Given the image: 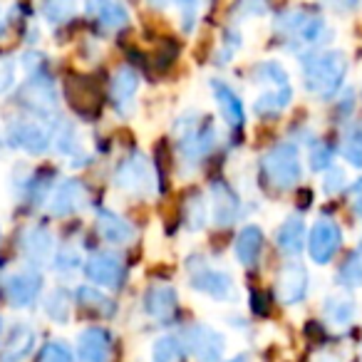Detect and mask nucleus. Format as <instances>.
I'll return each mask as SVG.
<instances>
[{
	"label": "nucleus",
	"instance_id": "obj_1",
	"mask_svg": "<svg viewBox=\"0 0 362 362\" xmlns=\"http://www.w3.org/2000/svg\"><path fill=\"white\" fill-rule=\"evenodd\" d=\"M273 30L288 50L305 52V55L322 50V45H327V40L332 37L325 18L305 8H291V11L278 13L273 21Z\"/></svg>",
	"mask_w": 362,
	"mask_h": 362
},
{
	"label": "nucleus",
	"instance_id": "obj_2",
	"mask_svg": "<svg viewBox=\"0 0 362 362\" xmlns=\"http://www.w3.org/2000/svg\"><path fill=\"white\" fill-rule=\"evenodd\" d=\"M347 67L350 62L342 50H315L303 55V87L320 100H330L345 85Z\"/></svg>",
	"mask_w": 362,
	"mask_h": 362
},
{
	"label": "nucleus",
	"instance_id": "obj_3",
	"mask_svg": "<svg viewBox=\"0 0 362 362\" xmlns=\"http://www.w3.org/2000/svg\"><path fill=\"white\" fill-rule=\"evenodd\" d=\"M253 82L261 87L253 110L258 117L268 119V117H278L281 112L288 110L293 102V87L288 70L276 60H263L261 65L253 67Z\"/></svg>",
	"mask_w": 362,
	"mask_h": 362
},
{
	"label": "nucleus",
	"instance_id": "obj_4",
	"mask_svg": "<svg viewBox=\"0 0 362 362\" xmlns=\"http://www.w3.org/2000/svg\"><path fill=\"white\" fill-rule=\"evenodd\" d=\"M174 136L179 144L181 156L187 161H199L214 151L218 141V132L211 124V119L202 117L199 112H187L181 115L174 124Z\"/></svg>",
	"mask_w": 362,
	"mask_h": 362
},
{
	"label": "nucleus",
	"instance_id": "obj_5",
	"mask_svg": "<svg viewBox=\"0 0 362 362\" xmlns=\"http://www.w3.org/2000/svg\"><path fill=\"white\" fill-rule=\"evenodd\" d=\"M263 176L278 192H288V189H296L303 179V161L300 151L293 141H278L271 149L263 154L261 159Z\"/></svg>",
	"mask_w": 362,
	"mask_h": 362
},
{
	"label": "nucleus",
	"instance_id": "obj_6",
	"mask_svg": "<svg viewBox=\"0 0 362 362\" xmlns=\"http://www.w3.org/2000/svg\"><path fill=\"white\" fill-rule=\"evenodd\" d=\"M115 187L139 199H151L156 194V174L144 154L134 151L119 161L115 171Z\"/></svg>",
	"mask_w": 362,
	"mask_h": 362
},
{
	"label": "nucleus",
	"instance_id": "obj_7",
	"mask_svg": "<svg viewBox=\"0 0 362 362\" xmlns=\"http://www.w3.org/2000/svg\"><path fill=\"white\" fill-rule=\"evenodd\" d=\"M189 283L197 293L214 298V300H228L233 296V281L226 271L209 266L202 256L189 258Z\"/></svg>",
	"mask_w": 362,
	"mask_h": 362
},
{
	"label": "nucleus",
	"instance_id": "obj_8",
	"mask_svg": "<svg viewBox=\"0 0 362 362\" xmlns=\"http://www.w3.org/2000/svg\"><path fill=\"white\" fill-rule=\"evenodd\" d=\"M308 256L317 266H327L342 248V228L335 218L320 216L308 233Z\"/></svg>",
	"mask_w": 362,
	"mask_h": 362
},
{
	"label": "nucleus",
	"instance_id": "obj_9",
	"mask_svg": "<svg viewBox=\"0 0 362 362\" xmlns=\"http://www.w3.org/2000/svg\"><path fill=\"white\" fill-rule=\"evenodd\" d=\"M184 345H187L189 355L199 362H221L223 352H226V340L221 332L204 325V322H194L187 327Z\"/></svg>",
	"mask_w": 362,
	"mask_h": 362
},
{
	"label": "nucleus",
	"instance_id": "obj_10",
	"mask_svg": "<svg viewBox=\"0 0 362 362\" xmlns=\"http://www.w3.org/2000/svg\"><path fill=\"white\" fill-rule=\"evenodd\" d=\"M310 276L300 261H286L276 276V298L283 305H298L308 298Z\"/></svg>",
	"mask_w": 362,
	"mask_h": 362
},
{
	"label": "nucleus",
	"instance_id": "obj_11",
	"mask_svg": "<svg viewBox=\"0 0 362 362\" xmlns=\"http://www.w3.org/2000/svg\"><path fill=\"white\" fill-rule=\"evenodd\" d=\"M65 97L70 102V107L77 112L80 117H97L102 107V95L100 87L92 77L85 75H72L65 80Z\"/></svg>",
	"mask_w": 362,
	"mask_h": 362
},
{
	"label": "nucleus",
	"instance_id": "obj_12",
	"mask_svg": "<svg viewBox=\"0 0 362 362\" xmlns=\"http://www.w3.org/2000/svg\"><path fill=\"white\" fill-rule=\"evenodd\" d=\"M85 273L97 286L119 288L122 281H124V263H122V258L115 256V253L97 251V253H92L90 261L85 263Z\"/></svg>",
	"mask_w": 362,
	"mask_h": 362
},
{
	"label": "nucleus",
	"instance_id": "obj_13",
	"mask_svg": "<svg viewBox=\"0 0 362 362\" xmlns=\"http://www.w3.org/2000/svg\"><path fill=\"white\" fill-rule=\"evenodd\" d=\"M55 87L42 72L33 75L21 90V105L35 115H50L55 110Z\"/></svg>",
	"mask_w": 362,
	"mask_h": 362
},
{
	"label": "nucleus",
	"instance_id": "obj_14",
	"mask_svg": "<svg viewBox=\"0 0 362 362\" xmlns=\"http://www.w3.org/2000/svg\"><path fill=\"white\" fill-rule=\"evenodd\" d=\"M85 11L97 25L110 33H122L129 25V11L122 0H85Z\"/></svg>",
	"mask_w": 362,
	"mask_h": 362
},
{
	"label": "nucleus",
	"instance_id": "obj_15",
	"mask_svg": "<svg viewBox=\"0 0 362 362\" xmlns=\"http://www.w3.org/2000/svg\"><path fill=\"white\" fill-rule=\"evenodd\" d=\"M8 139L13 146L28 151V154H42L50 146L52 136L40 122H13L8 129Z\"/></svg>",
	"mask_w": 362,
	"mask_h": 362
},
{
	"label": "nucleus",
	"instance_id": "obj_16",
	"mask_svg": "<svg viewBox=\"0 0 362 362\" xmlns=\"http://www.w3.org/2000/svg\"><path fill=\"white\" fill-rule=\"evenodd\" d=\"M112 352V335L105 327H87L77 337V360L80 362H107Z\"/></svg>",
	"mask_w": 362,
	"mask_h": 362
},
{
	"label": "nucleus",
	"instance_id": "obj_17",
	"mask_svg": "<svg viewBox=\"0 0 362 362\" xmlns=\"http://www.w3.org/2000/svg\"><path fill=\"white\" fill-rule=\"evenodd\" d=\"M87 204V189L82 181L67 179L55 189L50 199V214L52 216H70V214L80 211Z\"/></svg>",
	"mask_w": 362,
	"mask_h": 362
},
{
	"label": "nucleus",
	"instance_id": "obj_18",
	"mask_svg": "<svg viewBox=\"0 0 362 362\" xmlns=\"http://www.w3.org/2000/svg\"><path fill=\"white\" fill-rule=\"evenodd\" d=\"M211 206H214V223L216 226H231L241 216V202L236 192L226 181H214L211 184Z\"/></svg>",
	"mask_w": 362,
	"mask_h": 362
},
{
	"label": "nucleus",
	"instance_id": "obj_19",
	"mask_svg": "<svg viewBox=\"0 0 362 362\" xmlns=\"http://www.w3.org/2000/svg\"><path fill=\"white\" fill-rule=\"evenodd\" d=\"M211 92H214V100H216V107L221 112L223 122L233 129H241L243 122H246V110H243V102L226 82L221 80H211Z\"/></svg>",
	"mask_w": 362,
	"mask_h": 362
},
{
	"label": "nucleus",
	"instance_id": "obj_20",
	"mask_svg": "<svg viewBox=\"0 0 362 362\" xmlns=\"http://www.w3.org/2000/svg\"><path fill=\"white\" fill-rule=\"evenodd\" d=\"M21 248H23V256L28 258V263H33V266H42V263L52 256L55 241H52V233L47 231L45 226H30V228L23 231Z\"/></svg>",
	"mask_w": 362,
	"mask_h": 362
},
{
	"label": "nucleus",
	"instance_id": "obj_21",
	"mask_svg": "<svg viewBox=\"0 0 362 362\" xmlns=\"http://www.w3.org/2000/svg\"><path fill=\"white\" fill-rule=\"evenodd\" d=\"M42 288V278L40 273L35 271H23V273H16V276L8 281L6 286V296L11 300V305L16 308H28L33 305V300L37 298Z\"/></svg>",
	"mask_w": 362,
	"mask_h": 362
},
{
	"label": "nucleus",
	"instance_id": "obj_22",
	"mask_svg": "<svg viewBox=\"0 0 362 362\" xmlns=\"http://www.w3.org/2000/svg\"><path fill=\"white\" fill-rule=\"evenodd\" d=\"M176 308H179V296L171 286H151L144 293V310L154 320L169 322L176 315Z\"/></svg>",
	"mask_w": 362,
	"mask_h": 362
},
{
	"label": "nucleus",
	"instance_id": "obj_23",
	"mask_svg": "<svg viewBox=\"0 0 362 362\" xmlns=\"http://www.w3.org/2000/svg\"><path fill=\"white\" fill-rule=\"evenodd\" d=\"M322 317H325L327 325L337 327V330H345V327H350L355 322L357 303L347 293H332L322 303Z\"/></svg>",
	"mask_w": 362,
	"mask_h": 362
},
{
	"label": "nucleus",
	"instance_id": "obj_24",
	"mask_svg": "<svg viewBox=\"0 0 362 362\" xmlns=\"http://www.w3.org/2000/svg\"><path fill=\"white\" fill-rule=\"evenodd\" d=\"M136 87H139V77L132 67H119V70L112 75V85H110V97L112 105L117 112L127 115L132 110V100L136 95Z\"/></svg>",
	"mask_w": 362,
	"mask_h": 362
},
{
	"label": "nucleus",
	"instance_id": "obj_25",
	"mask_svg": "<svg viewBox=\"0 0 362 362\" xmlns=\"http://www.w3.org/2000/svg\"><path fill=\"white\" fill-rule=\"evenodd\" d=\"M97 233L105 238L112 246H124L134 238V228H132L129 221H124L122 216H117L115 211H107V209H100L97 211Z\"/></svg>",
	"mask_w": 362,
	"mask_h": 362
},
{
	"label": "nucleus",
	"instance_id": "obj_26",
	"mask_svg": "<svg viewBox=\"0 0 362 362\" xmlns=\"http://www.w3.org/2000/svg\"><path fill=\"white\" fill-rule=\"evenodd\" d=\"M263 251V231L258 226H243L233 243V256L243 268H253Z\"/></svg>",
	"mask_w": 362,
	"mask_h": 362
},
{
	"label": "nucleus",
	"instance_id": "obj_27",
	"mask_svg": "<svg viewBox=\"0 0 362 362\" xmlns=\"http://www.w3.org/2000/svg\"><path fill=\"white\" fill-rule=\"evenodd\" d=\"M305 221L300 216H288L276 231V246L286 256H298L305 248Z\"/></svg>",
	"mask_w": 362,
	"mask_h": 362
},
{
	"label": "nucleus",
	"instance_id": "obj_28",
	"mask_svg": "<svg viewBox=\"0 0 362 362\" xmlns=\"http://www.w3.org/2000/svg\"><path fill=\"white\" fill-rule=\"evenodd\" d=\"M33 347H35V332H33V327L30 325L13 327L0 362H25V357L33 352Z\"/></svg>",
	"mask_w": 362,
	"mask_h": 362
},
{
	"label": "nucleus",
	"instance_id": "obj_29",
	"mask_svg": "<svg viewBox=\"0 0 362 362\" xmlns=\"http://www.w3.org/2000/svg\"><path fill=\"white\" fill-rule=\"evenodd\" d=\"M337 283L342 288H362V238L337 271Z\"/></svg>",
	"mask_w": 362,
	"mask_h": 362
},
{
	"label": "nucleus",
	"instance_id": "obj_30",
	"mask_svg": "<svg viewBox=\"0 0 362 362\" xmlns=\"http://www.w3.org/2000/svg\"><path fill=\"white\" fill-rule=\"evenodd\" d=\"M340 154L355 169H362V124H352L342 134Z\"/></svg>",
	"mask_w": 362,
	"mask_h": 362
},
{
	"label": "nucleus",
	"instance_id": "obj_31",
	"mask_svg": "<svg viewBox=\"0 0 362 362\" xmlns=\"http://www.w3.org/2000/svg\"><path fill=\"white\" fill-rule=\"evenodd\" d=\"M154 8H176L181 16V25L184 30H192L194 23H197V16L202 11V3L204 0H149Z\"/></svg>",
	"mask_w": 362,
	"mask_h": 362
},
{
	"label": "nucleus",
	"instance_id": "obj_32",
	"mask_svg": "<svg viewBox=\"0 0 362 362\" xmlns=\"http://www.w3.org/2000/svg\"><path fill=\"white\" fill-rule=\"evenodd\" d=\"M75 298H77V303H80V305L90 308V310L100 313V315H107V313H112V308H115V305H112V300L105 296V293L97 291V288H92V286L77 288Z\"/></svg>",
	"mask_w": 362,
	"mask_h": 362
},
{
	"label": "nucleus",
	"instance_id": "obj_33",
	"mask_svg": "<svg viewBox=\"0 0 362 362\" xmlns=\"http://www.w3.org/2000/svg\"><path fill=\"white\" fill-rule=\"evenodd\" d=\"M184 223H187L189 231H202L204 223H206V202H204L202 194H194L184 204Z\"/></svg>",
	"mask_w": 362,
	"mask_h": 362
},
{
	"label": "nucleus",
	"instance_id": "obj_34",
	"mask_svg": "<svg viewBox=\"0 0 362 362\" xmlns=\"http://www.w3.org/2000/svg\"><path fill=\"white\" fill-rule=\"evenodd\" d=\"M181 357V340L174 335H164L151 347V362H179Z\"/></svg>",
	"mask_w": 362,
	"mask_h": 362
},
{
	"label": "nucleus",
	"instance_id": "obj_35",
	"mask_svg": "<svg viewBox=\"0 0 362 362\" xmlns=\"http://www.w3.org/2000/svg\"><path fill=\"white\" fill-rule=\"evenodd\" d=\"M45 313L55 322H67V317H70V298H67V293L62 291V288L60 291H52L50 296H47Z\"/></svg>",
	"mask_w": 362,
	"mask_h": 362
},
{
	"label": "nucleus",
	"instance_id": "obj_36",
	"mask_svg": "<svg viewBox=\"0 0 362 362\" xmlns=\"http://www.w3.org/2000/svg\"><path fill=\"white\" fill-rule=\"evenodd\" d=\"M332 159H335V151H332L330 144H325V141H313L310 151H308V161H310L313 171H327L330 166H335Z\"/></svg>",
	"mask_w": 362,
	"mask_h": 362
},
{
	"label": "nucleus",
	"instance_id": "obj_37",
	"mask_svg": "<svg viewBox=\"0 0 362 362\" xmlns=\"http://www.w3.org/2000/svg\"><path fill=\"white\" fill-rule=\"evenodd\" d=\"M42 13H45L47 21L57 25V23H65L67 18H72V13H75V3H72V0H45Z\"/></svg>",
	"mask_w": 362,
	"mask_h": 362
},
{
	"label": "nucleus",
	"instance_id": "obj_38",
	"mask_svg": "<svg viewBox=\"0 0 362 362\" xmlns=\"http://www.w3.org/2000/svg\"><path fill=\"white\" fill-rule=\"evenodd\" d=\"M40 362H75V355H72V350L65 345V342L52 340L42 347Z\"/></svg>",
	"mask_w": 362,
	"mask_h": 362
},
{
	"label": "nucleus",
	"instance_id": "obj_39",
	"mask_svg": "<svg viewBox=\"0 0 362 362\" xmlns=\"http://www.w3.org/2000/svg\"><path fill=\"white\" fill-rule=\"evenodd\" d=\"M345 187H347L345 171H342L340 166H330V169L325 171V176H322V192L332 197V194L345 192Z\"/></svg>",
	"mask_w": 362,
	"mask_h": 362
},
{
	"label": "nucleus",
	"instance_id": "obj_40",
	"mask_svg": "<svg viewBox=\"0 0 362 362\" xmlns=\"http://www.w3.org/2000/svg\"><path fill=\"white\" fill-rule=\"evenodd\" d=\"M238 47H241V35H238L236 30H226L223 42H221V50H218V62H221V65H226V62L236 55Z\"/></svg>",
	"mask_w": 362,
	"mask_h": 362
},
{
	"label": "nucleus",
	"instance_id": "obj_41",
	"mask_svg": "<svg viewBox=\"0 0 362 362\" xmlns=\"http://www.w3.org/2000/svg\"><path fill=\"white\" fill-rule=\"evenodd\" d=\"M16 85V65L8 57H0V95H6Z\"/></svg>",
	"mask_w": 362,
	"mask_h": 362
},
{
	"label": "nucleus",
	"instance_id": "obj_42",
	"mask_svg": "<svg viewBox=\"0 0 362 362\" xmlns=\"http://www.w3.org/2000/svg\"><path fill=\"white\" fill-rule=\"evenodd\" d=\"M80 266V256H77L75 248H60L55 256V268H60V271H72V268Z\"/></svg>",
	"mask_w": 362,
	"mask_h": 362
},
{
	"label": "nucleus",
	"instance_id": "obj_43",
	"mask_svg": "<svg viewBox=\"0 0 362 362\" xmlns=\"http://www.w3.org/2000/svg\"><path fill=\"white\" fill-rule=\"evenodd\" d=\"M350 206L352 214L362 221V179H357L350 187Z\"/></svg>",
	"mask_w": 362,
	"mask_h": 362
},
{
	"label": "nucleus",
	"instance_id": "obj_44",
	"mask_svg": "<svg viewBox=\"0 0 362 362\" xmlns=\"http://www.w3.org/2000/svg\"><path fill=\"white\" fill-rule=\"evenodd\" d=\"M320 3L327 8H332V11H337V13H352L362 6V0H320Z\"/></svg>",
	"mask_w": 362,
	"mask_h": 362
},
{
	"label": "nucleus",
	"instance_id": "obj_45",
	"mask_svg": "<svg viewBox=\"0 0 362 362\" xmlns=\"http://www.w3.org/2000/svg\"><path fill=\"white\" fill-rule=\"evenodd\" d=\"M238 11L246 13V16H263L266 13V0H241Z\"/></svg>",
	"mask_w": 362,
	"mask_h": 362
},
{
	"label": "nucleus",
	"instance_id": "obj_46",
	"mask_svg": "<svg viewBox=\"0 0 362 362\" xmlns=\"http://www.w3.org/2000/svg\"><path fill=\"white\" fill-rule=\"evenodd\" d=\"M6 23H8V18H6V13H3V8H0V33L6 30Z\"/></svg>",
	"mask_w": 362,
	"mask_h": 362
},
{
	"label": "nucleus",
	"instance_id": "obj_47",
	"mask_svg": "<svg viewBox=\"0 0 362 362\" xmlns=\"http://www.w3.org/2000/svg\"><path fill=\"white\" fill-rule=\"evenodd\" d=\"M226 362H248V355H236V357H231V360H226Z\"/></svg>",
	"mask_w": 362,
	"mask_h": 362
},
{
	"label": "nucleus",
	"instance_id": "obj_48",
	"mask_svg": "<svg viewBox=\"0 0 362 362\" xmlns=\"http://www.w3.org/2000/svg\"><path fill=\"white\" fill-rule=\"evenodd\" d=\"M0 342H3V317H0Z\"/></svg>",
	"mask_w": 362,
	"mask_h": 362
}]
</instances>
